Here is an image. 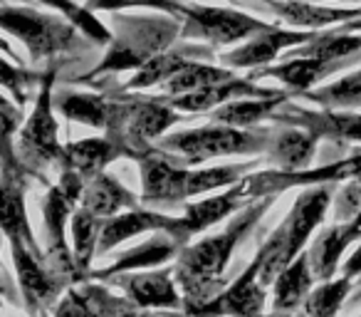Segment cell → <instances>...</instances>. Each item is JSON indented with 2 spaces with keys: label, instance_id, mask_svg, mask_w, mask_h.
Returning <instances> with one entry per match:
<instances>
[{
  "label": "cell",
  "instance_id": "28",
  "mask_svg": "<svg viewBox=\"0 0 361 317\" xmlns=\"http://www.w3.org/2000/svg\"><path fill=\"white\" fill-rule=\"evenodd\" d=\"M312 280H314V273H312L310 265V256L300 253L275 280V305L272 307L277 312L297 310L310 295Z\"/></svg>",
  "mask_w": 361,
  "mask_h": 317
},
{
  "label": "cell",
  "instance_id": "19",
  "mask_svg": "<svg viewBox=\"0 0 361 317\" xmlns=\"http://www.w3.org/2000/svg\"><path fill=\"white\" fill-rule=\"evenodd\" d=\"M257 277H260V258H255L245 268L238 282H233L226 292L201 305L198 312H243V315L260 312L262 305H265V285L257 282Z\"/></svg>",
  "mask_w": 361,
  "mask_h": 317
},
{
  "label": "cell",
  "instance_id": "31",
  "mask_svg": "<svg viewBox=\"0 0 361 317\" xmlns=\"http://www.w3.org/2000/svg\"><path fill=\"white\" fill-rule=\"evenodd\" d=\"M201 47H186V50L180 52H156L154 57L144 62V65L136 70V75L126 82V90H144V87H151L156 82H166L176 75L178 70L191 62V55H201Z\"/></svg>",
  "mask_w": 361,
  "mask_h": 317
},
{
  "label": "cell",
  "instance_id": "38",
  "mask_svg": "<svg viewBox=\"0 0 361 317\" xmlns=\"http://www.w3.org/2000/svg\"><path fill=\"white\" fill-rule=\"evenodd\" d=\"M42 3H47V6L57 8V11L65 13L67 20H72L77 28H80L85 35H90L94 42H99V45H106V42H111L114 37H111V32L106 30L104 25H102L99 20H94V16H92L90 8H82L77 6V3H72V0H42Z\"/></svg>",
  "mask_w": 361,
  "mask_h": 317
},
{
  "label": "cell",
  "instance_id": "5",
  "mask_svg": "<svg viewBox=\"0 0 361 317\" xmlns=\"http://www.w3.org/2000/svg\"><path fill=\"white\" fill-rule=\"evenodd\" d=\"M0 23H3L6 32H13L25 42L32 60H45V57L75 50L82 42V35L77 32L75 25L65 23L62 18L42 16V13L30 11V8L3 6Z\"/></svg>",
  "mask_w": 361,
  "mask_h": 317
},
{
  "label": "cell",
  "instance_id": "16",
  "mask_svg": "<svg viewBox=\"0 0 361 317\" xmlns=\"http://www.w3.org/2000/svg\"><path fill=\"white\" fill-rule=\"evenodd\" d=\"M247 186H250V177H243L231 191L221 193V196L206 198V201L198 203H188L183 218H178L180 223V233L186 238H191L193 233H201L206 228L216 226L218 221L228 218L231 213H235L243 203L250 201V193H247Z\"/></svg>",
  "mask_w": 361,
  "mask_h": 317
},
{
  "label": "cell",
  "instance_id": "33",
  "mask_svg": "<svg viewBox=\"0 0 361 317\" xmlns=\"http://www.w3.org/2000/svg\"><path fill=\"white\" fill-rule=\"evenodd\" d=\"M359 50H361L359 35L331 30V32H317L305 47L295 50L290 57H314V60H324V62H339V60H349Z\"/></svg>",
  "mask_w": 361,
  "mask_h": 317
},
{
  "label": "cell",
  "instance_id": "26",
  "mask_svg": "<svg viewBox=\"0 0 361 317\" xmlns=\"http://www.w3.org/2000/svg\"><path fill=\"white\" fill-rule=\"evenodd\" d=\"M62 116L80 124L94 126V129H109L114 124L116 102H109L102 95H80V92H62L55 100Z\"/></svg>",
  "mask_w": 361,
  "mask_h": 317
},
{
  "label": "cell",
  "instance_id": "3",
  "mask_svg": "<svg viewBox=\"0 0 361 317\" xmlns=\"http://www.w3.org/2000/svg\"><path fill=\"white\" fill-rule=\"evenodd\" d=\"M178 16L173 18H116L119 23V37L114 40L111 50L106 52L104 62L94 67V72L82 80H92L104 72H124L139 70L149 57L164 52L173 42L176 35L183 32L178 25Z\"/></svg>",
  "mask_w": 361,
  "mask_h": 317
},
{
  "label": "cell",
  "instance_id": "15",
  "mask_svg": "<svg viewBox=\"0 0 361 317\" xmlns=\"http://www.w3.org/2000/svg\"><path fill=\"white\" fill-rule=\"evenodd\" d=\"M287 92L280 90H262V87L252 85L250 77L240 80V77H231L226 82H218L211 87H201V90L186 92V95H171L169 102L178 112H208L216 107L226 104V102L240 100V97H282Z\"/></svg>",
  "mask_w": 361,
  "mask_h": 317
},
{
  "label": "cell",
  "instance_id": "23",
  "mask_svg": "<svg viewBox=\"0 0 361 317\" xmlns=\"http://www.w3.org/2000/svg\"><path fill=\"white\" fill-rule=\"evenodd\" d=\"M82 206L92 211L99 218H109L119 213L121 208H136V196L126 191L116 179L109 174H97V177L87 179L85 191H82Z\"/></svg>",
  "mask_w": 361,
  "mask_h": 317
},
{
  "label": "cell",
  "instance_id": "18",
  "mask_svg": "<svg viewBox=\"0 0 361 317\" xmlns=\"http://www.w3.org/2000/svg\"><path fill=\"white\" fill-rule=\"evenodd\" d=\"M114 282L141 310H146V307H180V297L176 292L171 270L134 273V275L119 273V277L114 275Z\"/></svg>",
  "mask_w": 361,
  "mask_h": 317
},
{
  "label": "cell",
  "instance_id": "30",
  "mask_svg": "<svg viewBox=\"0 0 361 317\" xmlns=\"http://www.w3.org/2000/svg\"><path fill=\"white\" fill-rule=\"evenodd\" d=\"M351 243L344 236V223L329 226L317 236V241L312 243V248L307 251L310 256V265L317 280H331L339 268V258L344 256V251Z\"/></svg>",
  "mask_w": 361,
  "mask_h": 317
},
{
  "label": "cell",
  "instance_id": "13",
  "mask_svg": "<svg viewBox=\"0 0 361 317\" xmlns=\"http://www.w3.org/2000/svg\"><path fill=\"white\" fill-rule=\"evenodd\" d=\"M317 35V30H282L280 25H272L267 30H260L252 35L250 42H245L238 50L223 55L221 60L228 67H238V70H245V67H262L270 60H275L285 47L290 45H302V42H310Z\"/></svg>",
  "mask_w": 361,
  "mask_h": 317
},
{
  "label": "cell",
  "instance_id": "10",
  "mask_svg": "<svg viewBox=\"0 0 361 317\" xmlns=\"http://www.w3.org/2000/svg\"><path fill=\"white\" fill-rule=\"evenodd\" d=\"M272 119L280 124L305 126L314 131L319 139H346V141H361V114L354 109H324L310 112L300 107H282L272 114Z\"/></svg>",
  "mask_w": 361,
  "mask_h": 317
},
{
  "label": "cell",
  "instance_id": "32",
  "mask_svg": "<svg viewBox=\"0 0 361 317\" xmlns=\"http://www.w3.org/2000/svg\"><path fill=\"white\" fill-rule=\"evenodd\" d=\"M72 253H75V263L82 270V275L90 277V265L94 258L97 248H99V231H102V218L87 211L85 206L75 208L72 213Z\"/></svg>",
  "mask_w": 361,
  "mask_h": 317
},
{
  "label": "cell",
  "instance_id": "43",
  "mask_svg": "<svg viewBox=\"0 0 361 317\" xmlns=\"http://www.w3.org/2000/svg\"><path fill=\"white\" fill-rule=\"evenodd\" d=\"M344 236H346V241H349V243H354V241H359V238H361V208L356 211L354 218H349V221L344 223Z\"/></svg>",
  "mask_w": 361,
  "mask_h": 317
},
{
  "label": "cell",
  "instance_id": "24",
  "mask_svg": "<svg viewBox=\"0 0 361 317\" xmlns=\"http://www.w3.org/2000/svg\"><path fill=\"white\" fill-rule=\"evenodd\" d=\"M3 231L11 238V243L20 241V243H25L30 251H35L37 256H40V248H37L30 226H27V218H25L20 174L13 177L11 167L3 169Z\"/></svg>",
  "mask_w": 361,
  "mask_h": 317
},
{
  "label": "cell",
  "instance_id": "44",
  "mask_svg": "<svg viewBox=\"0 0 361 317\" xmlns=\"http://www.w3.org/2000/svg\"><path fill=\"white\" fill-rule=\"evenodd\" d=\"M336 32H361V20H349V23H341L339 28H336Z\"/></svg>",
  "mask_w": 361,
  "mask_h": 317
},
{
  "label": "cell",
  "instance_id": "39",
  "mask_svg": "<svg viewBox=\"0 0 361 317\" xmlns=\"http://www.w3.org/2000/svg\"><path fill=\"white\" fill-rule=\"evenodd\" d=\"M90 11H124V8H154V11H164L169 16H178L183 11L180 0H90L87 3Z\"/></svg>",
  "mask_w": 361,
  "mask_h": 317
},
{
  "label": "cell",
  "instance_id": "4",
  "mask_svg": "<svg viewBox=\"0 0 361 317\" xmlns=\"http://www.w3.org/2000/svg\"><path fill=\"white\" fill-rule=\"evenodd\" d=\"M87 179L82 174L72 172V169H62V179L57 186L47 191L45 201H42V216H45V236H47V258H50V268L62 282H77L87 280L82 270L75 263V253H70L65 238L67 216L75 213L77 201L82 198Z\"/></svg>",
  "mask_w": 361,
  "mask_h": 317
},
{
  "label": "cell",
  "instance_id": "1",
  "mask_svg": "<svg viewBox=\"0 0 361 317\" xmlns=\"http://www.w3.org/2000/svg\"><path fill=\"white\" fill-rule=\"evenodd\" d=\"M272 206V196H265V201L250 206L243 211L238 218H233L231 226L218 236H211L206 241L196 243V246H183L178 253V265H176V275L183 287V300H186L188 312H198L201 305L218 295L226 280H223V270H226L228 261H231L233 251L238 243L243 241L252 223Z\"/></svg>",
  "mask_w": 361,
  "mask_h": 317
},
{
  "label": "cell",
  "instance_id": "29",
  "mask_svg": "<svg viewBox=\"0 0 361 317\" xmlns=\"http://www.w3.org/2000/svg\"><path fill=\"white\" fill-rule=\"evenodd\" d=\"M129 300V297H126ZM114 297L99 285H80L70 287L65 302L57 312H99V315H114V312H136L141 310L136 302H126Z\"/></svg>",
  "mask_w": 361,
  "mask_h": 317
},
{
  "label": "cell",
  "instance_id": "37",
  "mask_svg": "<svg viewBox=\"0 0 361 317\" xmlns=\"http://www.w3.org/2000/svg\"><path fill=\"white\" fill-rule=\"evenodd\" d=\"M351 285H354V277L349 275H341L339 280H322V285L307 295L305 312L307 315H336Z\"/></svg>",
  "mask_w": 361,
  "mask_h": 317
},
{
  "label": "cell",
  "instance_id": "21",
  "mask_svg": "<svg viewBox=\"0 0 361 317\" xmlns=\"http://www.w3.org/2000/svg\"><path fill=\"white\" fill-rule=\"evenodd\" d=\"M126 156V144L109 134L106 139H85L75 141V144L62 146V169H72V172L82 174L85 179H92L106 169V164L114 156Z\"/></svg>",
  "mask_w": 361,
  "mask_h": 317
},
{
  "label": "cell",
  "instance_id": "9",
  "mask_svg": "<svg viewBox=\"0 0 361 317\" xmlns=\"http://www.w3.org/2000/svg\"><path fill=\"white\" fill-rule=\"evenodd\" d=\"M346 179H356L361 181V149H356L349 159L341 162H331L319 169H302V172H267L250 177V186L247 193L252 198L257 196H275L280 191H287L292 186H310V184H336L346 181Z\"/></svg>",
  "mask_w": 361,
  "mask_h": 317
},
{
  "label": "cell",
  "instance_id": "17",
  "mask_svg": "<svg viewBox=\"0 0 361 317\" xmlns=\"http://www.w3.org/2000/svg\"><path fill=\"white\" fill-rule=\"evenodd\" d=\"M186 246V243L180 241L176 233L171 231H161V236L149 238L146 243L141 246L131 248V251L121 253L119 261L114 265L104 268L99 273H90V277H102V280H109V277L119 275V273H134L141 270V268H156V265H164L166 261L180 253V248Z\"/></svg>",
  "mask_w": 361,
  "mask_h": 317
},
{
  "label": "cell",
  "instance_id": "25",
  "mask_svg": "<svg viewBox=\"0 0 361 317\" xmlns=\"http://www.w3.org/2000/svg\"><path fill=\"white\" fill-rule=\"evenodd\" d=\"M346 62L349 60L324 62V60H314V57H287V62H282V65H277V67H262V70H257V75L277 77V80L285 82L290 90L307 92L312 85L324 80L326 75L341 70Z\"/></svg>",
  "mask_w": 361,
  "mask_h": 317
},
{
  "label": "cell",
  "instance_id": "27",
  "mask_svg": "<svg viewBox=\"0 0 361 317\" xmlns=\"http://www.w3.org/2000/svg\"><path fill=\"white\" fill-rule=\"evenodd\" d=\"M287 97H240V100L226 102V104L216 107L211 114V121H221V124L240 126V129H250L257 121L272 116L280 104H285Z\"/></svg>",
  "mask_w": 361,
  "mask_h": 317
},
{
  "label": "cell",
  "instance_id": "46",
  "mask_svg": "<svg viewBox=\"0 0 361 317\" xmlns=\"http://www.w3.org/2000/svg\"><path fill=\"white\" fill-rule=\"evenodd\" d=\"M359 297H361V292H359Z\"/></svg>",
  "mask_w": 361,
  "mask_h": 317
},
{
  "label": "cell",
  "instance_id": "2",
  "mask_svg": "<svg viewBox=\"0 0 361 317\" xmlns=\"http://www.w3.org/2000/svg\"><path fill=\"white\" fill-rule=\"evenodd\" d=\"M272 134L275 131L240 129V126L211 121V124L201 126V129H188L166 136V139L159 141V146L180 156L183 167H193V164H203L208 159H216V156L267 154Z\"/></svg>",
  "mask_w": 361,
  "mask_h": 317
},
{
  "label": "cell",
  "instance_id": "40",
  "mask_svg": "<svg viewBox=\"0 0 361 317\" xmlns=\"http://www.w3.org/2000/svg\"><path fill=\"white\" fill-rule=\"evenodd\" d=\"M359 208H361V181H354L339 193V198H336V216L354 218Z\"/></svg>",
  "mask_w": 361,
  "mask_h": 317
},
{
  "label": "cell",
  "instance_id": "20",
  "mask_svg": "<svg viewBox=\"0 0 361 317\" xmlns=\"http://www.w3.org/2000/svg\"><path fill=\"white\" fill-rule=\"evenodd\" d=\"M317 144H319V136L314 131L287 124L282 131L272 134L267 156L280 172H302V169H310Z\"/></svg>",
  "mask_w": 361,
  "mask_h": 317
},
{
  "label": "cell",
  "instance_id": "14",
  "mask_svg": "<svg viewBox=\"0 0 361 317\" xmlns=\"http://www.w3.org/2000/svg\"><path fill=\"white\" fill-rule=\"evenodd\" d=\"M146 231H171L186 243L188 238L180 233V223L178 218H169L164 213L156 211H144V208H129L126 213H114L109 218H102V231H99V256L106 251H111L114 246L124 243L126 238L139 236Z\"/></svg>",
  "mask_w": 361,
  "mask_h": 317
},
{
  "label": "cell",
  "instance_id": "42",
  "mask_svg": "<svg viewBox=\"0 0 361 317\" xmlns=\"http://www.w3.org/2000/svg\"><path fill=\"white\" fill-rule=\"evenodd\" d=\"M341 273H344V275H349V277L361 275V246H356V251L349 256V261L341 265Z\"/></svg>",
  "mask_w": 361,
  "mask_h": 317
},
{
  "label": "cell",
  "instance_id": "22",
  "mask_svg": "<svg viewBox=\"0 0 361 317\" xmlns=\"http://www.w3.org/2000/svg\"><path fill=\"white\" fill-rule=\"evenodd\" d=\"M272 11L282 18V23L302 30H322L331 23L361 18V8H324L310 0H277L272 3Z\"/></svg>",
  "mask_w": 361,
  "mask_h": 317
},
{
  "label": "cell",
  "instance_id": "12",
  "mask_svg": "<svg viewBox=\"0 0 361 317\" xmlns=\"http://www.w3.org/2000/svg\"><path fill=\"white\" fill-rule=\"evenodd\" d=\"M331 193H334V184H310L300 198L292 206L287 221L282 223L287 238V248H290L292 258H297L305 248L307 238L312 236L317 226L324 221V213L329 208Z\"/></svg>",
  "mask_w": 361,
  "mask_h": 317
},
{
  "label": "cell",
  "instance_id": "45",
  "mask_svg": "<svg viewBox=\"0 0 361 317\" xmlns=\"http://www.w3.org/2000/svg\"><path fill=\"white\" fill-rule=\"evenodd\" d=\"M265 3H272V0H265Z\"/></svg>",
  "mask_w": 361,
  "mask_h": 317
},
{
  "label": "cell",
  "instance_id": "8",
  "mask_svg": "<svg viewBox=\"0 0 361 317\" xmlns=\"http://www.w3.org/2000/svg\"><path fill=\"white\" fill-rule=\"evenodd\" d=\"M52 82H55V72H47L42 77V90L37 95L35 109H32L27 124L20 131V146L18 154H23L30 167H40V164H52L62 159V146L57 139V121L52 114Z\"/></svg>",
  "mask_w": 361,
  "mask_h": 317
},
{
  "label": "cell",
  "instance_id": "41",
  "mask_svg": "<svg viewBox=\"0 0 361 317\" xmlns=\"http://www.w3.org/2000/svg\"><path fill=\"white\" fill-rule=\"evenodd\" d=\"M25 82H30V75H27V72L16 70L11 62L3 60V85H6L8 90L16 92L18 104H20V107L25 104Z\"/></svg>",
  "mask_w": 361,
  "mask_h": 317
},
{
  "label": "cell",
  "instance_id": "7",
  "mask_svg": "<svg viewBox=\"0 0 361 317\" xmlns=\"http://www.w3.org/2000/svg\"><path fill=\"white\" fill-rule=\"evenodd\" d=\"M183 32L180 37H198L213 45H231V42L245 40L260 30L277 25V23H262L250 16H243L231 8H208V6H183L180 11Z\"/></svg>",
  "mask_w": 361,
  "mask_h": 317
},
{
  "label": "cell",
  "instance_id": "36",
  "mask_svg": "<svg viewBox=\"0 0 361 317\" xmlns=\"http://www.w3.org/2000/svg\"><path fill=\"white\" fill-rule=\"evenodd\" d=\"M233 70H226V67H213V65H206V62H188L183 70L176 72L171 80H166V92L169 95H186V92H193V90H201V87H211V85H218V82H226L231 80Z\"/></svg>",
  "mask_w": 361,
  "mask_h": 317
},
{
  "label": "cell",
  "instance_id": "6",
  "mask_svg": "<svg viewBox=\"0 0 361 317\" xmlns=\"http://www.w3.org/2000/svg\"><path fill=\"white\" fill-rule=\"evenodd\" d=\"M141 167V203L146 206H176L186 201V174L188 167L178 156L166 149L144 146L134 156Z\"/></svg>",
  "mask_w": 361,
  "mask_h": 317
},
{
  "label": "cell",
  "instance_id": "11",
  "mask_svg": "<svg viewBox=\"0 0 361 317\" xmlns=\"http://www.w3.org/2000/svg\"><path fill=\"white\" fill-rule=\"evenodd\" d=\"M13 246V256H16V270L18 282H20L23 297L30 312H40L47 302L55 300V295L62 290L65 282L52 273V268H45L42 256L25 246V243L16 241Z\"/></svg>",
  "mask_w": 361,
  "mask_h": 317
},
{
  "label": "cell",
  "instance_id": "34",
  "mask_svg": "<svg viewBox=\"0 0 361 317\" xmlns=\"http://www.w3.org/2000/svg\"><path fill=\"white\" fill-rule=\"evenodd\" d=\"M302 95L324 109H361V70L319 90H307Z\"/></svg>",
  "mask_w": 361,
  "mask_h": 317
},
{
  "label": "cell",
  "instance_id": "35",
  "mask_svg": "<svg viewBox=\"0 0 361 317\" xmlns=\"http://www.w3.org/2000/svg\"><path fill=\"white\" fill-rule=\"evenodd\" d=\"M255 162H245V164H228V167H213V169H198V172H191L188 169L186 174V196H198V193L213 191V189L221 186H233L235 181H240L247 172L257 167Z\"/></svg>",
  "mask_w": 361,
  "mask_h": 317
}]
</instances>
